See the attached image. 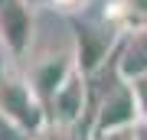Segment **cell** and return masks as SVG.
Wrapping results in <instances>:
<instances>
[{
	"label": "cell",
	"instance_id": "1",
	"mask_svg": "<svg viewBox=\"0 0 147 140\" xmlns=\"http://www.w3.org/2000/svg\"><path fill=\"white\" fill-rule=\"evenodd\" d=\"M0 108L33 137L46 134L53 127L46 101L39 98V91L33 88V82L26 75H10V72L0 75Z\"/></svg>",
	"mask_w": 147,
	"mask_h": 140
},
{
	"label": "cell",
	"instance_id": "2",
	"mask_svg": "<svg viewBox=\"0 0 147 140\" xmlns=\"http://www.w3.org/2000/svg\"><path fill=\"white\" fill-rule=\"evenodd\" d=\"M124 33L105 16V23H72V46H75V62L85 75H98V68L108 62V56H115L121 46Z\"/></svg>",
	"mask_w": 147,
	"mask_h": 140
},
{
	"label": "cell",
	"instance_id": "3",
	"mask_svg": "<svg viewBox=\"0 0 147 140\" xmlns=\"http://www.w3.org/2000/svg\"><path fill=\"white\" fill-rule=\"evenodd\" d=\"M141 124V108H137V94L131 78H115V85L101 94L98 108L92 111V124H88V137L108 134L118 127H134Z\"/></svg>",
	"mask_w": 147,
	"mask_h": 140
},
{
	"label": "cell",
	"instance_id": "4",
	"mask_svg": "<svg viewBox=\"0 0 147 140\" xmlns=\"http://www.w3.org/2000/svg\"><path fill=\"white\" fill-rule=\"evenodd\" d=\"M36 7L30 0H0V39L13 62H23L36 39Z\"/></svg>",
	"mask_w": 147,
	"mask_h": 140
},
{
	"label": "cell",
	"instance_id": "5",
	"mask_svg": "<svg viewBox=\"0 0 147 140\" xmlns=\"http://www.w3.org/2000/svg\"><path fill=\"white\" fill-rule=\"evenodd\" d=\"M88 82L92 78L75 65L72 72H69V78L49 94L46 108H49V124L53 127L69 130V127H79L82 124L85 111H88Z\"/></svg>",
	"mask_w": 147,
	"mask_h": 140
},
{
	"label": "cell",
	"instance_id": "6",
	"mask_svg": "<svg viewBox=\"0 0 147 140\" xmlns=\"http://www.w3.org/2000/svg\"><path fill=\"white\" fill-rule=\"evenodd\" d=\"M115 65L121 78H137L147 72V26H137V29L121 36Z\"/></svg>",
	"mask_w": 147,
	"mask_h": 140
},
{
	"label": "cell",
	"instance_id": "7",
	"mask_svg": "<svg viewBox=\"0 0 147 140\" xmlns=\"http://www.w3.org/2000/svg\"><path fill=\"white\" fill-rule=\"evenodd\" d=\"M30 137H33V134H26V130H23L3 108H0V140H30Z\"/></svg>",
	"mask_w": 147,
	"mask_h": 140
},
{
	"label": "cell",
	"instance_id": "8",
	"mask_svg": "<svg viewBox=\"0 0 147 140\" xmlns=\"http://www.w3.org/2000/svg\"><path fill=\"white\" fill-rule=\"evenodd\" d=\"M131 85H134V94H137V108H141V124L147 127V72L131 78Z\"/></svg>",
	"mask_w": 147,
	"mask_h": 140
},
{
	"label": "cell",
	"instance_id": "9",
	"mask_svg": "<svg viewBox=\"0 0 147 140\" xmlns=\"http://www.w3.org/2000/svg\"><path fill=\"white\" fill-rule=\"evenodd\" d=\"M88 140H141V124L118 127V130H108V134H98V137H88Z\"/></svg>",
	"mask_w": 147,
	"mask_h": 140
},
{
	"label": "cell",
	"instance_id": "10",
	"mask_svg": "<svg viewBox=\"0 0 147 140\" xmlns=\"http://www.w3.org/2000/svg\"><path fill=\"white\" fill-rule=\"evenodd\" d=\"M46 3H53L56 10H62V13H75V10H82L88 0H46Z\"/></svg>",
	"mask_w": 147,
	"mask_h": 140
},
{
	"label": "cell",
	"instance_id": "11",
	"mask_svg": "<svg viewBox=\"0 0 147 140\" xmlns=\"http://www.w3.org/2000/svg\"><path fill=\"white\" fill-rule=\"evenodd\" d=\"M10 62H13V59H10V52H7L3 39H0V75H3V72H10Z\"/></svg>",
	"mask_w": 147,
	"mask_h": 140
},
{
	"label": "cell",
	"instance_id": "12",
	"mask_svg": "<svg viewBox=\"0 0 147 140\" xmlns=\"http://www.w3.org/2000/svg\"><path fill=\"white\" fill-rule=\"evenodd\" d=\"M30 3H33V7H39V3H46V0H30Z\"/></svg>",
	"mask_w": 147,
	"mask_h": 140
}]
</instances>
